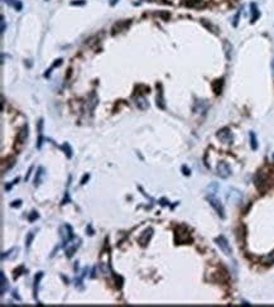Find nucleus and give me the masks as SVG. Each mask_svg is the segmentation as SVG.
Wrapping results in <instances>:
<instances>
[{
  "mask_svg": "<svg viewBox=\"0 0 274 307\" xmlns=\"http://www.w3.org/2000/svg\"><path fill=\"white\" fill-rule=\"evenodd\" d=\"M34 239V231H29L28 235H27V239H25V248H29L32 241Z\"/></svg>",
  "mask_w": 274,
  "mask_h": 307,
  "instance_id": "nucleus-21",
  "label": "nucleus"
},
{
  "mask_svg": "<svg viewBox=\"0 0 274 307\" xmlns=\"http://www.w3.org/2000/svg\"><path fill=\"white\" fill-rule=\"evenodd\" d=\"M60 236H61V239H62V244H63V245H67L68 243L73 239V236H75L71 225H68V224L62 225V226L60 227Z\"/></svg>",
  "mask_w": 274,
  "mask_h": 307,
  "instance_id": "nucleus-1",
  "label": "nucleus"
},
{
  "mask_svg": "<svg viewBox=\"0 0 274 307\" xmlns=\"http://www.w3.org/2000/svg\"><path fill=\"white\" fill-rule=\"evenodd\" d=\"M32 171H33V166H32V167L29 168V171H28V173H27V176H25V181H28V179H29V176H30V173H32Z\"/></svg>",
  "mask_w": 274,
  "mask_h": 307,
  "instance_id": "nucleus-32",
  "label": "nucleus"
},
{
  "mask_svg": "<svg viewBox=\"0 0 274 307\" xmlns=\"http://www.w3.org/2000/svg\"><path fill=\"white\" fill-rule=\"evenodd\" d=\"M82 4H85V1H73L72 3V5H82Z\"/></svg>",
  "mask_w": 274,
  "mask_h": 307,
  "instance_id": "nucleus-35",
  "label": "nucleus"
},
{
  "mask_svg": "<svg viewBox=\"0 0 274 307\" xmlns=\"http://www.w3.org/2000/svg\"><path fill=\"white\" fill-rule=\"evenodd\" d=\"M264 263H267V264L274 263V250H273L270 254H268V255L264 258Z\"/></svg>",
  "mask_w": 274,
  "mask_h": 307,
  "instance_id": "nucleus-25",
  "label": "nucleus"
},
{
  "mask_svg": "<svg viewBox=\"0 0 274 307\" xmlns=\"http://www.w3.org/2000/svg\"><path fill=\"white\" fill-rule=\"evenodd\" d=\"M60 65H62V58H60V60H57L55 63H53V65H52V67H51L49 70H48V71L44 73V76H46V77H48V76L51 75V72H52V70H53V68H55V67H57V66H60Z\"/></svg>",
  "mask_w": 274,
  "mask_h": 307,
  "instance_id": "nucleus-24",
  "label": "nucleus"
},
{
  "mask_svg": "<svg viewBox=\"0 0 274 307\" xmlns=\"http://www.w3.org/2000/svg\"><path fill=\"white\" fill-rule=\"evenodd\" d=\"M250 12H251V23H255L256 19L259 18V15H260V13H259V10H258V7H256L255 3H251V4H250Z\"/></svg>",
  "mask_w": 274,
  "mask_h": 307,
  "instance_id": "nucleus-15",
  "label": "nucleus"
},
{
  "mask_svg": "<svg viewBox=\"0 0 274 307\" xmlns=\"http://www.w3.org/2000/svg\"><path fill=\"white\" fill-rule=\"evenodd\" d=\"M80 243H81V240H71L68 243V244L66 245V257L67 258H72L73 257V254L76 253V250L78 249V246H80Z\"/></svg>",
  "mask_w": 274,
  "mask_h": 307,
  "instance_id": "nucleus-6",
  "label": "nucleus"
},
{
  "mask_svg": "<svg viewBox=\"0 0 274 307\" xmlns=\"http://www.w3.org/2000/svg\"><path fill=\"white\" fill-rule=\"evenodd\" d=\"M129 25V22H119L114 25V28H112V34H115L116 32H121L124 30L126 27Z\"/></svg>",
  "mask_w": 274,
  "mask_h": 307,
  "instance_id": "nucleus-18",
  "label": "nucleus"
},
{
  "mask_svg": "<svg viewBox=\"0 0 274 307\" xmlns=\"http://www.w3.org/2000/svg\"><path fill=\"white\" fill-rule=\"evenodd\" d=\"M5 32V18L1 15V33Z\"/></svg>",
  "mask_w": 274,
  "mask_h": 307,
  "instance_id": "nucleus-30",
  "label": "nucleus"
},
{
  "mask_svg": "<svg viewBox=\"0 0 274 307\" xmlns=\"http://www.w3.org/2000/svg\"><path fill=\"white\" fill-rule=\"evenodd\" d=\"M4 1L8 5H10V7H13L15 10H18V12H20V10L23 9V4H21V1H19V0H4Z\"/></svg>",
  "mask_w": 274,
  "mask_h": 307,
  "instance_id": "nucleus-17",
  "label": "nucleus"
},
{
  "mask_svg": "<svg viewBox=\"0 0 274 307\" xmlns=\"http://www.w3.org/2000/svg\"><path fill=\"white\" fill-rule=\"evenodd\" d=\"M207 200L210 205L215 209V211L217 213V215L220 216L221 219H225V209H224V205L221 204V201H220L215 195H208L207 196Z\"/></svg>",
  "mask_w": 274,
  "mask_h": 307,
  "instance_id": "nucleus-2",
  "label": "nucleus"
},
{
  "mask_svg": "<svg viewBox=\"0 0 274 307\" xmlns=\"http://www.w3.org/2000/svg\"><path fill=\"white\" fill-rule=\"evenodd\" d=\"M227 200H230L234 204H239V202H241V200H243V195H241L239 190L231 188L230 192L227 193Z\"/></svg>",
  "mask_w": 274,
  "mask_h": 307,
  "instance_id": "nucleus-8",
  "label": "nucleus"
},
{
  "mask_svg": "<svg viewBox=\"0 0 274 307\" xmlns=\"http://www.w3.org/2000/svg\"><path fill=\"white\" fill-rule=\"evenodd\" d=\"M215 243L217 244V246L221 249V252L224 253V254H226V255H231V248H230V245H229V241L226 240V238H225L224 235H219L216 239H215Z\"/></svg>",
  "mask_w": 274,
  "mask_h": 307,
  "instance_id": "nucleus-3",
  "label": "nucleus"
},
{
  "mask_svg": "<svg viewBox=\"0 0 274 307\" xmlns=\"http://www.w3.org/2000/svg\"><path fill=\"white\" fill-rule=\"evenodd\" d=\"M224 47H225V52H226V58L230 60L231 58V44L229 43V42L225 41L224 42Z\"/></svg>",
  "mask_w": 274,
  "mask_h": 307,
  "instance_id": "nucleus-22",
  "label": "nucleus"
},
{
  "mask_svg": "<svg viewBox=\"0 0 274 307\" xmlns=\"http://www.w3.org/2000/svg\"><path fill=\"white\" fill-rule=\"evenodd\" d=\"M135 105L138 106V109H140V110H147L149 108V103L147 101V99L144 96H138L135 99Z\"/></svg>",
  "mask_w": 274,
  "mask_h": 307,
  "instance_id": "nucleus-12",
  "label": "nucleus"
},
{
  "mask_svg": "<svg viewBox=\"0 0 274 307\" xmlns=\"http://www.w3.org/2000/svg\"><path fill=\"white\" fill-rule=\"evenodd\" d=\"M239 14H240V13H238V14H236V17H235V20H234V27H236V25H238V18H239Z\"/></svg>",
  "mask_w": 274,
  "mask_h": 307,
  "instance_id": "nucleus-34",
  "label": "nucleus"
},
{
  "mask_svg": "<svg viewBox=\"0 0 274 307\" xmlns=\"http://www.w3.org/2000/svg\"><path fill=\"white\" fill-rule=\"evenodd\" d=\"M217 138L221 140L222 143H226V144H230V143H233L234 140V137L231 134V131H230L229 128H222L217 131Z\"/></svg>",
  "mask_w": 274,
  "mask_h": 307,
  "instance_id": "nucleus-4",
  "label": "nucleus"
},
{
  "mask_svg": "<svg viewBox=\"0 0 274 307\" xmlns=\"http://www.w3.org/2000/svg\"><path fill=\"white\" fill-rule=\"evenodd\" d=\"M185 4L187 7H198L202 4V0H186Z\"/></svg>",
  "mask_w": 274,
  "mask_h": 307,
  "instance_id": "nucleus-23",
  "label": "nucleus"
},
{
  "mask_svg": "<svg viewBox=\"0 0 274 307\" xmlns=\"http://www.w3.org/2000/svg\"><path fill=\"white\" fill-rule=\"evenodd\" d=\"M158 92H157V106L159 109H165V103H164V96H163V90H162V85H157Z\"/></svg>",
  "mask_w": 274,
  "mask_h": 307,
  "instance_id": "nucleus-10",
  "label": "nucleus"
},
{
  "mask_svg": "<svg viewBox=\"0 0 274 307\" xmlns=\"http://www.w3.org/2000/svg\"><path fill=\"white\" fill-rule=\"evenodd\" d=\"M12 207H20L21 206V200H17V201H13V204H10Z\"/></svg>",
  "mask_w": 274,
  "mask_h": 307,
  "instance_id": "nucleus-28",
  "label": "nucleus"
},
{
  "mask_svg": "<svg viewBox=\"0 0 274 307\" xmlns=\"http://www.w3.org/2000/svg\"><path fill=\"white\" fill-rule=\"evenodd\" d=\"M152 235H153V229H150V227H149V229H147L140 236H139V243H140V245L145 246L147 243L150 240V238H152Z\"/></svg>",
  "mask_w": 274,
  "mask_h": 307,
  "instance_id": "nucleus-9",
  "label": "nucleus"
},
{
  "mask_svg": "<svg viewBox=\"0 0 274 307\" xmlns=\"http://www.w3.org/2000/svg\"><path fill=\"white\" fill-rule=\"evenodd\" d=\"M249 135H250V145H251V149L256 151V148H258V142H256L255 133H254V131H250Z\"/></svg>",
  "mask_w": 274,
  "mask_h": 307,
  "instance_id": "nucleus-19",
  "label": "nucleus"
},
{
  "mask_svg": "<svg viewBox=\"0 0 274 307\" xmlns=\"http://www.w3.org/2000/svg\"><path fill=\"white\" fill-rule=\"evenodd\" d=\"M13 297H14V298H17V300H20V297H19V294H18V291H17V289H14V291H13Z\"/></svg>",
  "mask_w": 274,
  "mask_h": 307,
  "instance_id": "nucleus-33",
  "label": "nucleus"
},
{
  "mask_svg": "<svg viewBox=\"0 0 274 307\" xmlns=\"http://www.w3.org/2000/svg\"><path fill=\"white\" fill-rule=\"evenodd\" d=\"M38 218H39L38 213H37V211H32V214L28 216V220L30 221V223H33V221H34L35 219H38Z\"/></svg>",
  "mask_w": 274,
  "mask_h": 307,
  "instance_id": "nucleus-27",
  "label": "nucleus"
},
{
  "mask_svg": "<svg viewBox=\"0 0 274 307\" xmlns=\"http://www.w3.org/2000/svg\"><path fill=\"white\" fill-rule=\"evenodd\" d=\"M23 271H24V267H23V266H20L18 269H15V271H14V274H13V278H14V279H17V278L20 276V274H21V272H23Z\"/></svg>",
  "mask_w": 274,
  "mask_h": 307,
  "instance_id": "nucleus-26",
  "label": "nucleus"
},
{
  "mask_svg": "<svg viewBox=\"0 0 274 307\" xmlns=\"http://www.w3.org/2000/svg\"><path fill=\"white\" fill-rule=\"evenodd\" d=\"M217 176L221 178H227L231 174V168L226 162H220L217 165Z\"/></svg>",
  "mask_w": 274,
  "mask_h": 307,
  "instance_id": "nucleus-5",
  "label": "nucleus"
},
{
  "mask_svg": "<svg viewBox=\"0 0 274 307\" xmlns=\"http://www.w3.org/2000/svg\"><path fill=\"white\" fill-rule=\"evenodd\" d=\"M43 278V272H38L34 277V284H33V294H34V298L37 300V296H38V286L41 279Z\"/></svg>",
  "mask_w": 274,
  "mask_h": 307,
  "instance_id": "nucleus-14",
  "label": "nucleus"
},
{
  "mask_svg": "<svg viewBox=\"0 0 274 307\" xmlns=\"http://www.w3.org/2000/svg\"><path fill=\"white\" fill-rule=\"evenodd\" d=\"M0 280H1V284H0V292H1V296H4L5 292H7V289L9 288L8 279H7V277H5L4 272H0Z\"/></svg>",
  "mask_w": 274,
  "mask_h": 307,
  "instance_id": "nucleus-13",
  "label": "nucleus"
},
{
  "mask_svg": "<svg viewBox=\"0 0 274 307\" xmlns=\"http://www.w3.org/2000/svg\"><path fill=\"white\" fill-rule=\"evenodd\" d=\"M176 241L177 244H185V243L192 241V239L187 231H181V229H178L176 230Z\"/></svg>",
  "mask_w": 274,
  "mask_h": 307,
  "instance_id": "nucleus-7",
  "label": "nucleus"
},
{
  "mask_svg": "<svg viewBox=\"0 0 274 307\" xmlns=\"http://www.w3.org/2000/svg\"><path fill=\"white\" fill-rule=\"evenodd\" d=\"M116 1H117V0H112V1H111V5H114Z\"/></svg>",
  "mask_w": 274,
  "mask_h": 307,
  "instance_id": "nucleus-36",
  "label": "nucleus"
},
{
  "mask_svg": "<svg viewBox=\"0 0 274 307\" xmlns=\"http://www.w3.org/2000/svg\"><path fill=\"white\" fill-rule=\"evenodd\" d=\"M61 148L64 151V154L67 156V158H72V149H71V147H69L68 143H63V145Z\"/></svg>",
  "mask_w": 274,
  "mask_h": 307,
  "instance_id": "nucleus-20",
  "label": "nucleus"
},
{
  "mask_svg": "<svg viewBox=\"0 0 274 307\" xmlns=\"http://www.w3.org/2000/svg\"><path fill=\"white\" fill-rule=\"evenodd\" d=\"M89 177H90L89 174H85V176L82 177V179H81V184H85V183H86V181L89 179Z\"/></svg>",
  "mask_w": 274,
  "mask_h": 307,
  "instance_id": "nucleus-31",
  "label": "nucleus"
},
{
  "mask_svg": "<svg viewBox=\"0 0 274 307\" xmlns=\"http://www.w3.org/2000/svg\"><path fill=\"white\" fill-rule=\"evenodd\" d=\"M182 171H183V174H186V176H190V173H191V172H190V169L187 168L186 166L182 167Z\"/></svg>",
  "mask_w": 274,
  "mask_h": 307,
  "instance_id": "nucleus-29",
  "label": "nucleus"
},
{
  "mask_svg": "<svg viewBox=\"0 0 274 307\" xmlns=\"http://www.w3.org/2000/svg\"><path fill=\"white\" fill-rule=\"evenodd\" d=\"M44 168L43 167H39L38 168V171H37V173H35V178H34V186H39V184L42 183V178L44 177Z\"/></svg>",
  "mask_w": 274,
  "mask_h": 307,
  "instance_id": "nucleus-16",
  "label": "nucleus"
},
{
  "mask_svg": "<svg viewBox=\"0 0 274 307\" xmlns=\"http://www.w3.org/2000/svg\"><path fill=\"white\" fill-rule=\"evenodd\" d=\"M27 138H28V125H23V128H21L18 133L17 140H18V143H20V144H23V143L27 140Z\"/></svg>",
  "mask_w": 274,
  "mask_h": 307,
  "instance_id": "nucleus-11",
  "label": "nucleus"
}]
</instances>
